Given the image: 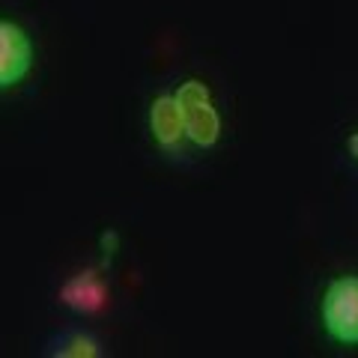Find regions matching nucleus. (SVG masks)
Returning a JSON list of instances; mask_svg holds the SVG:
<instances>
[{
	"mask_svg": "<svg viewBox=\"0 0 358 358\" xmlns=\"http://www.w3.org/2000/svg\"><path fill=\"white\" fill-rule=\"evenodd\" d=\"M346 150H350V155L358 162V131H352L350 138H346Z\"/></svg>",
	"mask_w": 358,
	"mask_h": 358,
	"instance_id": "7",
	"label": "nucleus"
},
{
	"mask_svg": "<svg viewBox=\"0 0 358 358\" xmlns=\"http://www.w3.org/2000/svg\"><path fill=\"white\" fill-rule=\"evenodd\" d=\"M176 102L179 110H182L185 141L197 150L215 147L221 138V117L215 110V102H212L209 87L200 81H185L176 90Z\"/></svg>",
	"mask_w": 358,
	"mask_h": 358,
	"instance_id": "2",
	"label": "nucleus"
},
{
	"mask_svg": "<svg viewBox=\"0 0 358 358\" xmlns=\"http://www.w3.org/2000/svg\"><path fill=\"white\" fill-rule=\"evenodd\" d=\"M150 131L162 150H167V152L182 150L185 122H182L179 102H176V93H164L150 105Z\"/></svg>",
	"mask_w": 358,
	"mask_h": 358,
	"instance_id": "4",
	"label": "nucleus"
},
{
	"mask_svg": "<svg viewBox=\"0 0 358 358\" xmlns=\"http://www.w3.org/2000/svg\"><path fill=\"white\" fill-rule=\"evenodd\" d=\"M45 355H51V358H99V355H105V350H102V343H99V338H93L90 331L69 329L48 341Z\"/></svg>",
	"mask_w": 358,
	"mask_h": 358,
	"instance_id": "6",
	"label": "nucleus"
},
{
	"mask_svg": "<svg viewBox=\"0 0 358 358\" xmlns=\"http://www.w3.org/2000/svg\"><path fill=\"white\" fill-rule=\"evenodd\" d=\"M30 63H33L30 36L15 21L3 18L0 21V87L3 90L15 87L30 72Z\"/></svg>",
	"mask_w": 358,
	"mask_h": 358,
	"instance_id": "3",
	"label": "nucleus"
},
{
	"mask_svg": "<svg viewBox=\"0 0 358 358\" xmlns=\"http://www.w3.org/2000/svg\"><path fill=\"white\" fill-rule=\"evenodd\" d=\"M105 284L99 281V278L93 272H81V275H75L69 278V281L63 284L60 289V301L66 308H72L78 313H96V310H102L105 305Z\"/></svg>",
	"mask_w": 358,
	"mask_h": 358,
	"instance_id": "5",
	"label": "nucleus"
},
{
	"mask_svg": "<svg viewBox=\"0 0 358 358\" xmlns=\"http://www.w3.org/2000/svg\"><path fill=\"white\" fill-rule=\"evenodd\" d=\"M322 329L331 341L343 346L358 343V275L334 278L322 293L320 305Z\"/></svg>",
	"mask_w": 358,
	"mask_h": 358,
	"instance_id": "1",
	"label": "nucleus"
}]
</instances>
